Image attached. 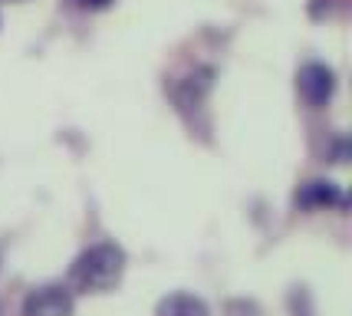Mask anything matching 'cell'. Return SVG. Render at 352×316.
I'll return each mask as SVG.
<instances>
[{
    "label": "cell",
    "instance_id": "277c9868",
    "mask_svg": "<svg viewBox=\"0 0 352 316\" xmlns=\"http://www.w3.org/2000/svg\"><path fill=\"white\" fill-rule=\"evenodd\" d=\"M158 316H208V306L191 293H171L158 303Z\"/></svg>",
    "mask_w": 352,
    "mask_h": 316
},
{
    "label": "cell",
    "instance_id": "6da1fadb",
    "mask_svg": "<svg viewBox=\"0 0 352 316\" xmlns=\"http://www.w3.org/2000/svg\"><path fill=\"white\" fill-rule=\"evenodd\" d=\"M125 271V254L116 247V244H96L86 254H79V260L73 264V273L69 280L76 290H86V293H106L122 280Z\"/></svg>",
    "mask_w": 352,
    "mask_h": 316
},
{
    "label": "cell",
    "instance_id": "8992f818",
    "mask_svg": "<svg viewBox=\"0 0 352 316\" xmlns=\"http://www.w3.org/2000/svg\"><path fill=\"white\" fill-rule=\"evenodd\" d=\"M79 3H86V7H106L109 0H79Z\"/></svg>",
    "mask_w": 352,
    "mask_h": 316
},
{
    "label": "cell",
    "instance_id": "5b68a950",
    "mask_svg": "<svg viewBox=\"0 0 352 316\" xmlns=\"http://www.w3.org/2000/svg\"><path fill=\"white\" fill-rule=\"evenodd\" d=\"M303 204H313V208H320V204H329V201H339V195L333 191V185H326V181H309L307 191L300 195Z\"/></svg>",
    "mask_w": 352,
    "mask_h": 316
},
{
    "label": "cell",
    "instance_id": "7a4b0ae2",
    "mask_svg": "<svg viewBox=\"0 0 352 316\" xmlns=\"http://www.w3.org/2000/svg\"><path fill=\"white\" fill-rule=\"evenodd\" d=\"M296 86H300V96L309 105H326L333 89H336V76H333V70L326 63H307L300 70V76H296Z\"/></svg>",
    "mask_w": 352,
    "mask_h": 316
},
{
    "label": "cell",
    "instance_id": "3957f363",
    "mask_svg": "<svg viewBox=\"0 0 352 316\" xmlns=\"http://www.w3.org/2000/svg\"><path fill=\"white\" fill-rule=\"evenodd\" d=\"M23 316H73V293L66 286H40L23 300Z\"/></svg>",
    "mask_w": 352,
    "mask_h": 316
}]
</instances>
